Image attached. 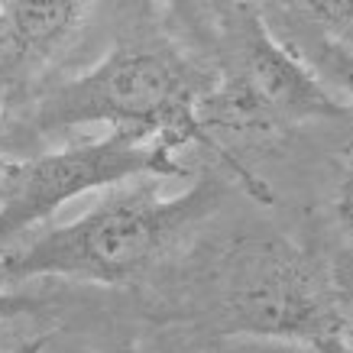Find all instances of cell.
Segmentation results:
<instances>
[{
	"label": "cell",
	"instance_id": "1",
	"mask_svg": "<svg viewBox=\"0 0 353 353\" xmlns=\"http://www.w3.org/2000/svg\"><path fill=\"white\" fill-rule=\"evenodd\" d=\"M159 179H137L91 211L26 243L0 250V282L72 279L94 285H130L169 256L224 201V179L201 175L179 194H162Z\"/></svg>",
	"mask_w": 353,
	"mask_h": 353
},
{
	"label": "cell",
	"instance_id": "2",
	"mask_svg": "<svg viewBox=\"0 0 353 353\" xmlns=\"http://www.w3.org/2000/svg\"><path fill=\"white\" fill-rule=\"evenodd\" d=\"M208 85L211 81L172 46L123 43L78 78L52 88L36 104L32 123L43 133H65L81 127L127 130L172 143L179 150L198 143L227 162L230 175L246 192L266 198V188L256 175L230 159L227 146L211 139V133L204 130L198 104Z\"/></svg>",
	"mask_w": 353,
	"mask_h": 353
},
{
	"label": "cell",
	"instance_id": "3",
	"mask_svg": "<svg viewBox=\"0 0 353 353\" xmlns=\"http://www.w3.org/2000/svg\"><path fill=\"white\" fill-rule=\"evenodd\" d=\"M204 318L227 341H305L347 321L324 259L282 234H246L214 259Z\"/></svg>",
	"mask_w": 353,
	"mask_h": 353
},
{
	"label": "cell",
	"instance_id": "4",
	"mask_svg": "<svg viewBox=\"0 0 353 353\" xmlns=\"http://www.w3.org/2000/svg\"><path fill=\"white\" fill-rule=\"evenodd\" d=\"M198 117L211 139L217 130L234 137H269L305 120L347 117V108L305 55L276 39L256 13H243L227 72L201 94Z\"/></svg>",
	"mask_w": 353,
	"mask_h": 353
},
{
	"label": "cell",
	"instance_id": "5",
	"mask_svg": "<svg viewBox=\"0 0 353 353\" xmlns=\"http://www.w3.org/2000/svg\"><path fill=\"white\" fill-rule=\"evenodd\" d=\"M179 146L127 130L65 143L59 150L0 165V246L43 224L88 192L117 188L137 179L182 175Z\"/></svg>",
	"mask_w": 353,
	"mask_h": 353
},
{
	"label": "cell",
	"instance_id": "6",
	"mask_svg": "<svg viewBox=\"0 0 353 353\" xmlns=\"http://www.w3.org/2000/svg\"><path fill=\"white\" fill-rule=\"evenodd\" d=\"M94 0H0V46L20 65H43L91 23Z\"/></svg>",
	"mask_w": 353,
	"mask_h": 353
},
{
	"label": "cell",
	"instance_id": "7",
	"mask_svg": "<svg viewBox=\"0 0 353 353\" xmlns=\"http://www.w3.org/2000/svg\"><path fill=\"white\" fill-rule=\"evenodd\" d=\"M311 65L324 78V85L337 88V97L347 108V117H353V46L341 43L334 36H324L311 52Z\"/></svg>",
	"mask_w": 353,
	"mask_h": 353
},
{
	"label": "cell",
	"instance_id": "8",
	"mask_svg": "<svg viewBox=\"0 0 353 353\" xmlns=\"http://www.w3.org/2000/svg\"><path fill=\"white\" fill-rule=\"evenodd\" d=\"M227 353H353V343L337 331L305 341H230Z\"/></svg>",
	"mask_w": 353,
	"mask_h": 353
},
{
	"label": "cell",
	"instance_id": "9",
	"mask_svg": "<svg viewBox=\"0 0 353 353\" xmlns=\"http://www.w3.org/2000/svg\"><path fill=\"white\" fill-rule=\"evenodd\" d=\"M327 36L353 46V0H299Z\"/></svg>",
	"mask_w": 353,
	"mask_h": 353
},
{
	"label": "cell",
	"instance_id": "10",
	"mask_svg": "<svg viewBox=\"0 0 353 353\" xmlns=\"http://www.w3.org/2000/svg\"><path fill=\"white\" fill-rule=\"evenodd\" d=\"M334 221L353 240V159L343 169L341 182H337V192H334Z\"/></svg>",
	"mask_w": 353,
	"mask_h": 353
},
{
	"label": "cell",
	"instance_id": "11",
	"mask_svg": "<svg viewBox=\"0 0 353 353\" xmlns=\"http://www.w3.org/2000/svg\"><path fill=\"white\" fill-rule=\"evenodd\" d=\"M43 301L30 299V295H23V292H13L10 285H3L0 282V324L13 321V318H20V314H32V311H39Z\"/></svg>",
	"mask_w": 353,
	"mask_h": 353
},
{
	"label": "cell",
	"instance_id": "12",
	"mask_svg": "<svg viewBox=\"0 0 353 353\" xmlns=\"http://www.w3.org/2000/svg\"><path fill=\"white\" fill-rule=\"evenodd\" d=\"M169 10H175L185 23H198L204 20V10H208V0H162Z\"/></svg>",
	"mask_w": 353,
	"mask_h": 353
},
{
	"label": "cell",
	"instance_id": "13",
	"mask_svg": "<svg viewBox=\"0 0 353 353\" xmlns=\"http://www.w3.org/2000/svg\"><path fill=\"white\" fill-rule=\"evenodd\" d=\"M49 343H52V334H36V337H26V341L13 343L10 350H3V353H46Z\"/></svg>",
	"mask_w": 353,
	"mask_h": 353
},
{
	"label": "cell",
	"instance_id": "14",
	"mask_svg": "<svg viewBox=\"0 0 353 353\" xmlns=\"http://www.w3.org/2000/svg\"><path fill=\"white\" fill-rule=\"evenodd\" d=\"M104 353H139L133 343H117V347H108Z\"/></svg>",
	"mask_w": 353,
	"mask_h": 353
},
{
	"label": "cell",
	"instance_id": "15",
	"mask_svg": "<svg viewBox=\"0 0 353 353\" xmlns=\"http://www.w3.org/2000/svg\"><path fill=\"white\" fill-rule=\"evenodd\" d=\"M343 337L353 343V318H350V321H343Z\"/></svg>",
	"mask_w": 353,
	"mask_h": 353
}]
</instances>
